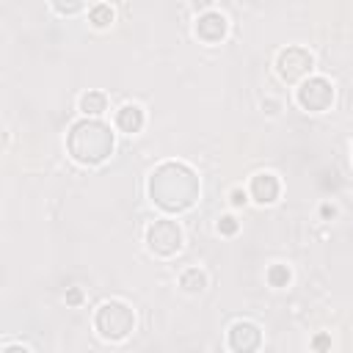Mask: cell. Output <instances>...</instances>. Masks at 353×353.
<instances>
[{
    "label": "cell",
    "instance_id": "6da1fadb",
    "mask_svg": "<svg viewBox=\"0 0 353 353\" xmlns=\"http://www.w3.org/2000/svg\"><path fill=\"white\" fill-rule=\"evenodd\" d=\"M149 199L163 212H185L199 201V176L190 165L165 160L149 174Z\"/></svg>",
    "mask_w": 353,
    "mask_h": 353
},
{
    "label": "cell",
    "instance_id": "7a4b0ae2",
    "mask_svg": "<svg viewBox=\"0 0 353 353\" xmlns=\"http://www.w3.org/2000/svg\"><path fill=\"white\" fill-rule=\"evenodd\" d=\"M69 154L83 165H99L113 154V132L99 119L85 116L83 121L72 124L66 138Z\"/></svg>",
    "mask_w": 353,
    "mask_h": 353
},
{
    "label": "cell",
    "instance_id": "3957f363",
    "mask_svg": "<svg viewBox=\"0 0 353 353\" xmlns=\"http://www.w3.org/2000/svg\"><path fill=\"white\" fill-rule=\"evenodd\" d=\"M94 328L108 342H121L135 328V312L124 301H105L94 314Z\"/></svg>",
    "mask_w": 353,
    "mask_h": 353
},
{
    "label": "cell",
    "instance_id": "277c9868",
    "mask_svg": "<svg viewBox=\"0 0 353 353\" xmlns=\"http://www.w3.org/2000/svg\"><path fill=\"white\" fill-rule=\"evenodd\" d=\"M146 248L154 256H174L182 248V229L176 221H154L146 229Z\"/></svg>",
    "mask_w": 353,
    "mask_h": 353
},
{
    "label": "cell",
    "instance_id": "5b68a950",
    "mask_svg": "<svg viewBox=\"0 0 353 353\" xmlns=\"http://www.w3.org/2000/svg\"><path fill=\"white\" fill-rule=\"evenodd\" d=\"M298 105L303 108V110H309V113H323V110H328L331 108V102H334V85H331V80L328 77H320V74H314V77H306L301 85H298Z\"/></svg>",
    "mask_w": 353,
    "mask_h": 353
},
{
    "label": "cell",
    "instance_id": "8992f818",
    "mask_svg": "<svg viewBox=\"0 0 353 353\" xmlns=\"http://www.w3.org/2000/svg\"><path fill=\"white\" fill-rule=\"evenodd\" d=\"M312 69H314V58L303 47H287L276 58V72L284 83H298V80L309 77Z\"/></svg>",
    "mask_w": 353,
    "mask_h": 353
},
{
    "label": "cell",
    "instance_id": "52a82bcc",
    "mask_svg": "<svg viewBox=\"0 0 353 353\" xmlns=\"http://www.w3.org/2000/svg\"><path fill=\"white\" fill-rule=\"evenodd\" d=\"M226 30H229V22L223 14L218 11H204L199 19H196V36L204 41V44H218L226 39Z\"/></svg>",
    "mask_w": 353,
    "mask_h": 353
},
{
    "label": "cell",
    "instance_id": "ba28073f",
    "mask_svg": "<svg viewBox=\"0 0 353 353\" xmlns=\"http://www.w3.org/2000/svg\"><path fill=\"white\" fill-rule=\"evenodd\" d=\"M248 193H251V199H254L256 204L265 207V204H273V201L279 199V193H281V182H279V176L270 174V171H259V174L251 176Z\"/></svg>",
    "mask_w": 353,
    "mask_h": 353
},
{
    "label": "cell",
    "instance_id": "9c48e42d",
    "mask_svg": "<svg viewBox=\"0 0 353 353\" xmlns=\"http://www.w3.org/2000/svg\"><path fill=\"white\" fill-rule=\"evenodd\" d=\"M262 345V334L254 323L248 320H237L232 328H229V347L237 350V353H245V350H256Z\"/></svg>",
    "mask_w": 353,
    "mask_h": 353
},
{
    "label": "cell",
    "instance_id": "30bf717a",
    "mask_svg": "<svg viewBox=\"0 0 353 353\" xmlns=\"http://www.w3.org/2000/svg\"><path fill=\"white\" fill-rule=\"evenodd\" d=\"M116 127H119L121 132H127V135L141 132V127H143V110H141L138 105H124V108H119V110H116Z\"/></svg>",
    "mask_w": 353,
    "mask_h": 353
},
{
    "label": "cell",
    "instance_id": "8fae6325",
    "mask_svg": "<svg viewBox=\"0 0 353 353\" xmlns=\"http://www.w3.org/2000/svg\"><path fill=\"white\" fill-rule=\"evenodd\" d=\"M80 110L85 116H102L108 110V97L102 91H85L80 97Z\"/></svg>",
    "mask_w": 353,
    "mask_h": 353
},
{
    "label": "cell",
    "instance_id": "7c38bea8",
    "mask_svg": "<svg viewBox=\"0 0 353 353\" xmlns=\"http://www.w3.org/2000/svg\"><path fill=\"white\" fill-rule=\"evenodd\" d=\"M179 287L185 290V292H204V287H207V276H204V270H199V268H188L182 276H179Z\"/></svg>",
    "mask_w": 353,
    "mask_h": 353
},
{
    "label": "cell",
    "instance_id": "4fadbf2b",
    "mask_svg": "<svg viewBox=\"0 0 353 353\" xmlns=\"http://www.w3.org/2000/svg\"><path fill=\"white\" fill-rule=\"evenodd\" d=\"M88 22H91L94 28H110V22H113V8L105 6V3L94 6V8L88 11Z\"/></svg>",
    "mask_w": 353,
    "mask_h": 353
},
{
    "label": "cell",
    "instance_id": "5bb4252c",
    "mask_svg": "<svg viewBox=\"0 0 353 353\" xmlns=\"http://www.w3.org/2000/svg\"><path fill=\"white\" fill-rule=\"evenodd\" d=\"M268 284L270 287H287L290 284V268L287 265H273L268 270Z\"/></svg>",
    "mask_w": 353,
    "mask_h": 353
},
{
    "label": "cell",
    "instance_id": "9a60e30c",
    "mask_svg": "<svg viewBox=\"0 0 353 353\" xmlns=\"http://www.w3.org/2000/svg\"><path fill=\"white\" fill-rule=\"evenodd\" d=\"M52 3V8L61 14V17H74L77 11H83V6H85V0H50Z\"/></svg>",
    "mask_w": 353,
    "mask_h": 353
},
{
    "label": "cell",
    "instance_id": "2e32d148",
    "mask_svg": "<svg viewBox=\"0 0 353 353\" xmlns=\"http://www.w3.org/2000/svg\"><path fill=\"white\" fill-rule=\"evenodd\" d=\"M218 232H221V234H234V232H237V221H234L232 215H223V218L218 221Z\"/></svg>",
    "mask_w": 353,
    "mask_h": 353
},
{
    "label": "cell",
    "instance_id": "e0dca14e",
    "mask_svg": "<svg viewBox=\"0 0 353 353\" xmlns=\"http://www.w3.org/2000/svg\"><path fill=\"white\" fill-rule=\"evenodd\" d=\"M232 204H237V207L245 204V193L243 190H232Z\"/></svg>",
    "mask_w": 353,
    "mask_h": 353
},
{
    "label": "cell",
    "instance_id": "ac0fdd59",
    "mask_svg": "<svg viewBox=\"0 0 353 353\" xmlns=\"http://www.w3.org/2000/svg\"><path fill=\"white\" fill-rule=\"evenodd\" d=\"M328 345H331L328 336H317V339H314V347H328Z\"/></svg>",
    "mask_w": 353,
    "mask_h": 353
},
{
    "label": "cell",
    "instance_id": "d6986e66",
    "mask_svg": "<svg viewBox=\"0 0 353 353\" xmlns=\"http://www.w3.org/2000/svg\"><path fill=\"white\" fill-rule=\"evenodd\" d=\"M69 301H72V303H77V301H80V292H77V290H74V292H69Z\"/></svg>",
    "mask_w": 353,
    "mask_h": 353
}]
</instances>
